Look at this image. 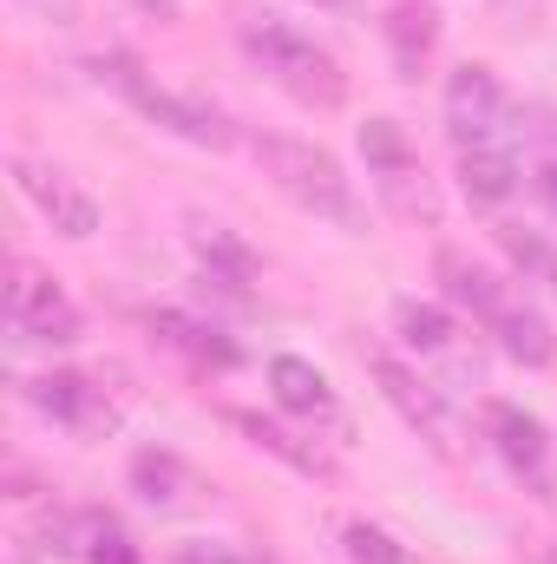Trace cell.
I'll list each match as a JSON object with an SVG mask.
<instances>
[{
    "label": "cell",
    "instance_id": "obj_1",
    "mask_svg": "<svg viewBox=\"0 0 557 564\" xmlns=\"http://www.w3.org/2000/svg\"><path fill=\"white\" fill-rule=\"evenodd\" d=\"M243 144H250L256 171L276 184L302 217H315V224H328L341 237L368 230V204H361V191H354V177H348V164L335 151H321V144H308V139H288V132H250Z\"/></svg>",
    "mask_w": 557,
    "mask_h": 564
},
{
    "label": "cell",
    "instance_id": "obj_2",
    "mask_svg": "<svg viewBox=\"0 0 557 564\" xmlns=\"http://www.w3.org/2000/svg\"><path fill=\"white\" fill-rule=\"evenodd\" d=\"M237 46H243V59L276 86L282 99H295L308 112H335L348 99L341 59L315 33H302L295 20H282V13H243L237 20Z\"/></svg>",
    "mask_w": 557,
    "mask_h": 564
},
{
    "label": "cell",
    "instance_id": "obj_3",
    "mask_svg": "<svg viewBox=\"0 0 557 564\" xmlns=\"http://www.w3.org/2000/svg\"><path fill=\"white\" fill-rule=\"evenodd\" d=\"M92 79L112 86L144 126H157V132H171V139L197 144V151H230V144L243 139L237 119H230L223 106H210L204 93H177V86H164V79H157L144 59H132V53H99V59H92Z\"/></svg>",
    "mask_w": 557,
    "mask_h": 564
},
{
    "label": "cell",
    "instance_id": "obj_4",
    "mask_svg": "<svg viewBox=\"0 0 557 564\" xmlns=\"http://www.w3.org/2000/svg\"><path fill=\"white\" fill-rule=\"evenodd\" d=\"M446 132H452V151H518L525 112L492 66L466 59L446 79Z\"/></svg>",
    "mask_w": 557,
    "mask_h": 564
},
{
    "label": "cell",
    "instance_id": "obj_5",
    "mask_svg": "<svg viewBox=\"0 0 557 564\" xmlns=\"http://www.w3.org/2000/svg\"><path fill=\"white\" fill-rule=\"evenodd\" d=\"M361 158H368V177H374V197L401 217V224H439V184L433 171L419 164V144L407 139L401 119H368L361 126Z\"/></svg>",
    "mask_w": 557,
    "mask_h": 564
},
{
    "label": "cell",
    "instance_id": "obj_6",
    "mask_svg": "<svg viewBox=\"0 0 557 564\" xmlns=\"http://www.w3.org/2000/svg\"><path fill=\"white\" fill-rule=\"evenodd\" d=\"M368 375H374L381 401H387L401 421L414 426V433L433 446V453H439V459H459V453H466V426H459V414H452L446 388H433L414 361H401L394 348H368Z\"/></svg>",
    "mask_w": 557,
    "mask_h": 564
},
{
    "label": "cell",
    "instance_id": "obj_7",
    "mask_svg": "<svg viewBox=\"0 0 557 564\" xmlns=\"http://www.w3.org/2000/svg\"><path fill=\"white\" fill-rule=\"evenodd\" d=\"M7 328L20 341H40V348H73L86 335V315H79V302L46 276L40 263L13 257L7 263Z\"/></svg>",
    "mask_w": 557,
    "mask_h": 564
},
{
    "label": "cell",
    "instance_id": "obj_8",
    "mask_svg": "<svg viewBox=\"0 0 557 564\" xmlns=\"http://www.w3.org/2000/svg\"><path fill=\"white\" fill-rule=\"evenodd\" d=\"M394 341L426 361V368H446L452 381H485V368H479V348H472V328L446 308V302H419V295H401L394 302Z\"/></svg>",
    "mask_w": 557,
    "mask_h": 564
},
{
    "label": "cell",
    "instance_id": "obj_9",
    "mask_svg": "<svg viewBox=\"0 0 557 564\" xmlns=\"http://www.w3.org/2000/svg\"><path fill=\"white\" fill-rule=\"evenodd\" d=\"M26 408L33 414H46V421L59 426V433H73V440H112L119 433V401L92 381V375H79V368H53V375H33L26 388Z\"/></svg>",
    "mask_w": 557,
    "mask_h": 564
},
{
    "label": "cell",
    "instance_id": "obj_10",
    "mask_svg": "<svg viewBox=\"0 0 557 564\" xmlns=\"http://www.w3.org/2000/svg\"><path fill=\"white\" fill-rule=\"evenodd\" d=\"M479 433L492 440V453L505 459V473H512V479H525L538 499L551 492V426L538 421L532 408L485 394V401H479Z\"/></svg>",
    "mask_w": 557,
    "mask_h": 564
},
{
    "label": "cell",
    "instance_id": "obj_11",
    "mask_svg": "<svg viewBox=\"0 0 557 564\" xmlns=\"http://www.w3.org/2000/svg\"><path fill=\"white\" fill-rule=\"evenodd\" d=\"M13 191L40 210V224H53L59 237H73V243H86L92 230H99V197L66 171V164H46V158H13Z\"/></svg>",
    "mask_w": 557,
    "mask_h": 564
},
{
    "label": "cell",
    "instance_id": "obj_12",
    "mask_svg": "<svg viewBox=\"0 0 557 564\" xmlns=\"http://www.w3.org/2000/svg\"><path fill=\"white\" fill-rule=\"evenodd\" d=\"M144 335L164 348V355H177L184 368H197V375H230V368H243V348H237V335L217 322V315H197V308H144Z\"/></svg>",
    "mask_w": 557,
    "mask_h": 564
},
{
    "label": "cell",
    "instance_id": "obj_13",
    "mask_svg": "<svg viewBox=\"0 0 557 564\" xmlns=\"http://www.w3.org/2000/svg\"><path fill=\"white\" fill-rule=\"evenodd\" d=\"M270 394H276V408L295 426H308V433H321V440H335V446L354 440V421H348L341 394L328 388V375H321L315 361H302V355H276V361H270Z\"/></svg>",
    "mask_w": 557,
    "mask_h": 564
},
{
    "label": "cell",
    "instance_id": "obj_14",
    "mask_svg": "<svg viewBox=\"0 0 557 564\" xmlns=\"http://www.w3.org/2000/svg\"><path fill=\"white\" fill-rule=\"evenodd\" d=\"M46 539H53V552L73 564H144L139 539L119 525V512H106V506H73V512H53V525H46Z\"/></svg>",
    "mask_w": 557,
    "mask_h": 564
},
{
    "label": "cell",
    "instance_id": "obj_15",
    "mask_svg": "<svg viewBox=\"0 0 557 564\" xmlns=\"http://www.w3.org/2000/svg\"><path fill=\"white\" fill-rule=\"evenodd\" d=\"M125 479H132V492H139L157 519H184V512H197V506L210 499L204 473H197V466H184L171 446H144V453H132Z\"/></svg>",
    "mask_w": 557,
    "mask_h": 564
},
{
    "label": "cell",
    "instance_id": "obj_16",
    "mask_svg": "<svg viewBox=\"0 0 557 564\" xmlns=\"http://www.w3.org/2000/svg\"><path fill=\"white\" fill-rule=\"evenodd\" d=\"M223 421L237 426L256 453H270L282 459L288 473H302V479H341V466H335V453L321 446V433H308V426H282V421H263V414H250V408H223Z\"/></svg>",
    "mask_w": 557,
    "mask_h": 564
},
{
    "label": "cell",
    "instance_id": "obj_17",
    "mask_svg": "<svg viewBox=\"0 0 557 564\" xmlns=\"http://www.w3.org/2000/svg\"><path fill=\"white\" fill-rule=\"evenodd\" d=\"M433 282H439V295H446L459 315H472L479 328H492V315H499V308L518 295V282L492 276V270H485L472 250H452V243L433 257Z\"/></svg>",
    "mask_w": 557,
    "mask_h": 564
},
{
    "label": "cell",
    "instance_id": "obj_18",
    "mask_svg": "<svg viewBox=\"0 0 557 564\" xmlns=\"http://www.w3.org/2000/svg\"><path fill=\"white\" fill-rule=\"evenodd\" d=\"M485 335H492V341H499V355H505V361H518V368H551V361H557L551 322L532 308V295H525V289L492 315V328H485Z\"/></svg>",
    "mask_w": 557,
    "mask_h": 564
},
{
    "label": "cell",
    "instance_id": "obj_19",
    "mask_svg": "<svg viewBox=\"0 0 557 564\" xmlns=\"http://www.w3.org/2000/svg\"><path fill=\"white\" fill-rule=\"evenodd\" d=\"M381 33H387L394 73L414 86L419 73H426V59H433V46H439V7L433 0H394L387 20H381Z\"/></svg>",
    "mask_w": 557,
    "mask_h": 564
},
{
    "label": "cell",
    "instance_id": "obj_20",
    "mask_svg": "<svg viewBox=\"0 0 557 564\" xmlns=\"http://www.w3.org/2000/svg\"><path fill=\"white\" fill-rule=\"evenodd\" d=\"M459 184L472 204H512L525 184V164L518 151H459Z\"/></svg>",
    "mask_w": 557,
    "mask_h": 564
},
{
    "label": "cell",
    "instance_id": "obj_21",
    "mask_svg": "<svg viewBox=\"0 0 557 564\" xmlns=\"http://www.w3.org/2000/svg\"><path fill=\"white\" fill-rule=\"evenodd\" d=\"M341 558L348 564H426L414 545H401L387 525H374V519H348L341 525Z\"/></svg>",
    "mask_w": 557,
    "mask_h": 564
},
{
    "label": "cell",
    "instance_id": "obj_22",
    "mask_svg": "<svg viewBox=\"0 0 557 564\" xmlns=\"http://www.w3.org/2000/svg\"><path fill=\"white\" fill-rule=\"evenodd\" d=\"M190 250H197V270H223V276L256 282V250L237 243L223 224H197V230H190Z\"/></svg>",
    "mask_w": 557,
    "mask_h": 564
},
{
    "label": "cell",
    "instance_id": "obj_23",
    "mask_svg": "<svg viewBox=\"0 0 557 564\" xmlns=\"http://www.w3.org/2000/svg\"><path fill=\"white\" fill-rule=\"evenodd\" d=\"M499 250H505V257H512V270H518V276L532 282H551L557 276V250L551 243H545V237H538V230H518V224H499Z\"/></svg>",
    "mask_w": 557,
    "mask_h": 564
},
{
    "label": "cell",
    "instance_id": "obj_24",
    "mask_svg": "<svg viewBox=\"0 0 557 564\" xmlns=\"http://www.w3.org/2000/svg\"><path fill=\"white\" fill-rule=\"evenodd\" d=\"M177 564H263V558H243V552H230V545L190 539V545H177Z\"/></svg>",
    "mask_w": 557,
    "mask_h": 564
},
{
    "label": "cell",
    "instance_id": "obj_25",
    "mask_svg": "<svg viewBox=\"0 0 557 564\" xmlns=\"http://www.w3.org/2000/svg\"><path fill=\"white\" fill-rule=\"evenodd\" d=\"M33 20H53V26H73L79 20V0H20Z\"/></svg>",
    "mask_w": 557,
    "mask_h": 564
},
{
    "label": "cell",
    "instance_id": "obj_26",
    "mask_svg": "<svg viewBox=\"0 0 557 564\" xmlns=\"http://www.w3.org/2000/svg\"><path fill=\"white\" fill-rule=\"evenodd\" d=\"M125 7H139L144 20H157V26H171V20H184V0H125Z\"/></svg>",
    "mask_w": 557,
    "mask_h": 564
},
{
    "label": "cell",
    "instance_id": "obj_27",
    "mask_svg": "<svg viewBox=\"0 0 557 564\" xmlns=\"http://www.w3.org/2000/svg\"><path fill=\"white\" fill-rule=\"evenodd\" d=\"M538 197L557 210V151H551V158H538Z\"/></svg>",
    "mask_w": 557,
    "mask_h": 564
},
{
    "label": "cell",
    "instance_id": "obj_28",
    "mask_svg": "<svg viewBox=\"0 0 557 564\" xmlns=\"http://www.w3.org/2000/svg\"><path fill=\"white\" fill-rule=\"evenodd\" d=\"M532 564H557V552H538V558H532Z\"/></svg>",
    "mask_w": 557,
    "mask_h": 564
},
{
    "label": "cell",
    "instance_id": "obj_29",
    "mask_svg": "<svg viewBox=\"0 0 557 564\" xmlns=\"http://www.w3.org/2000/svg\"><path fill=\"white\" fill-rule=\"evenodd\" d=\"M315 7H348V0H315Z\"/></svg>",
    "mask_w": 557,
    "mask_h": 564
},
{
    "label": "cell",
    "instance_id": "obj_30",
    "mask_svg": "<svg viewBox=\"0 0 557 564\" xmlns=\"http://www.w3.org/2000/svg\"><path fill=\"white\" fill-rule=\"evenodd\" d=\"M551 289H557V276H551Z\"/></svg>",
    "mask_w": 557,
    "mask_h": 564
}]
</instances>
